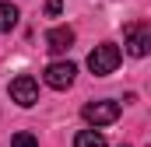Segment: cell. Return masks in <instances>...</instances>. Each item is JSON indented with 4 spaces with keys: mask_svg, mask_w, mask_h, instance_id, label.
<instances>
[{
    "mask_svg": "<svg viewBox=\"0 0 151 147\" xmlns=\"http://www.w3.org/2000/svg\"><path fill=\"white\" fill-rule=\"evenodd\" d=\"M70 46H74V28L60 25V28H49L46 32V49L49 53H67Z\"/></svg>",
    "mask_w": 151,
    "mask_h": 147,
    "instance_id": "6",
    "label": "cell"
},
{
    "mask_svg": "<svg viewBox=\"0 0 151 147\" xmlns=\"http://www.w3.org/2000/svg\"><path fill=\"white\" fill-rule=\"evenodd\" d=\"M123 147H127V144H123Z\"/></svg>",
    "mask_w": 151,
    "mask_h": 147,
    "instance_id": "11",
    "label": "cell"
},
{
    "mask_svg": "<svg viewBox=\"0 0 151 147\" xmlns=\"http://www.w3.org/2000/svg\"><path fill=\"white\" fill-rule=\"evenodd\" d=\"M11 98H14L21 109H32V105L39 102V84H35V77H28V74L14 77V81H11Z\"/></svg>",
    "mask_w": 151,
    "mask_h": 147,
    "instance_id": "5",
    "label": "cell"
},
{
    "mask_svg": "<svg viewBox=\"0 0 151 147\" xmlns=\"http://www.w3.org/2000/svg\"><path fill=\"white\" fill-rule=\"evenodd\" d=\"M60 11H63V0H46V14L49 18H56Z\"/></svg>",
    "mask_w": 151,
    "mask_h": 147,
    "instance_id": "10",
    "label": "cell"
},
{
    "mask_svg": "<svg viewBox=\"0 0 151 147\" xmlns=\"http://www.w3.org/2000/svg\"><path fill=\"white\" fill-rule=\"evenodd\" d=\"M116 67H119V46L102 42V46L91 49V56H88V70L95 74V77H109Z\"/></svg>",
    "mask_w": 151,
    "mask_h": 147,
    "instance_id": "1",
    "label": "cell"
},
{
    "mask_svg": "<svg viewBox=\"0 0 151 147\" xmlns=\"http://www.w3.org/2000/svg\"><path fill=\"white\" fill-rule=\"evenodd\" d=\"M74 147H106V137L95 133V130H81L77 140H74Z\"/></svg>",
    "mask_w": 151,
    "mask_h": 147,
    "instance_id": "8",
    "label": "cell"
},
{
    "mask_svg": "<svg viewBox=\"0 0 151 147\" xmlns=\"http://www.w3.org/2000/svg\"><path fill=\"white\" fill-rule=\"evenodd\" d=\"M11 147H39V140L32 137V133H14V140H11Z\"/></svg>",
    "mask_w": 151,
    "mask_h": 147,
    "instance_id": "9",
    "label": "cell"
},
{
    "mask_svg": "<svg viewBox=\"0 0 151 147\" xmlns=\"http://www.w3.org/2000/svg\"><path fill=\"white\" fill-rule=\"evenodd\" d=\"M127 53L130 56H148L151 53V25H144V21H134V25H127Z\"/></svg>",
    "mask_w": 151,
    "mask_h": 147,
    "instance_id": "2",
    "label": "cell"
},
{
    "mask_svg": "<svg viewBox=\"0 0 151 147\" xmlns=\"http://www.w3.org/2000/svg\"><path fill=\"white\" fill-rule=\"evenodd\" d=\"M81 116L91 123V126H109V123H116L119 119V102H88L84 109H81Z\"/></svg>",
    "mask_w": 151,
    "mask_h": 147,
    "instance_id": "3",
    "label": "cell"
},
{
    "mask_svg": "<svg viewBox=\"0 0 151 147\" xmlns=\"http://www.w3.org/2000/svg\"><path fill=\"white\" fill-rule=\"evenodd\" d=\"M18 18H21V14H18L14 4H0V32H11V28L18 25Z\"/></svg>",
    "mask_w": 151,
    "mask_h": 147,
    "instance_id": "7",
    "label": "cell"
},
{
    "mask_svg": "<svg viewBox=\"0 0 151 147\" xmlns=\"http://www.w3.org/2000/svg\"><path fill=\"white\" fill-rule=\"evenodd\" d=\"M74 74H77V67L70 63V60H60V63H49V67L42 70V81H46L49 88L63 91V88H70V84H74Z\"/></svg>",
    "mask_w": 151,
    "mask_h": 147,
    "instance_id": "4",
    "label": "cell"
}]
</instances>
